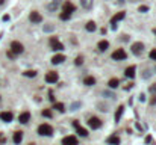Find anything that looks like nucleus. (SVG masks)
I'll use <instances>...</instances> for the list:
<instances>
[{"mask_svg":"<svg viewBox=\"0 0 156 145\" xmlns=\"http://www.w3.org/2000/svg\"><path fill=\"white\" fill-rule=\"evenodd\" d=\"M53 109H56L59 112H64V110H65V106H64L62 103H56V101H55V103H53Z\"/></svg>","mask_w":156,"mask_h":145,"instance_id":"obj_26","label":"nucleus"},{"mask_svg":"<svg viewBox=\"0 0 156 145\" xmlns=\"http://www.w3.org/2000/svg\"><path fill=\"white\" fill-rule=\"evenodd\" d=\"M12 139H14V144L18 145L21 141H23V132H15L14 136H12Z\"/></svg>","mask_w":156,"mask_h":145,"instance_id":"obj_19","label":"nucleus"},{"mask_svg":"<svg viewBox=\"0 0 156 145\" xmlns=\"http://www.w3.org/2000/svg\"><path fill=\"white\" fill-rule=\"evenodd\" d=\"M103 97H108V98H115V94L111 92V91H103Z\"/></svg>","mask_w":156,"mask_h":145,"instance_id":"obj_31","label":"nucleus"},{"mask_svg":"<svg viewBox=\"0 0 156 145\" xmlns=\"http://www.w3.org/2000/svg\"><path fill=\"white\" fill-rule=\"evenodd\" d=\"M29 20L32 21V23H41L42 21V17L40 12H36V11H32V12L29 14Z\"/></svg>","mask_w":156,"mask_h":145,"instance_id":"obj_9","label":"nucleus"},{"mask_svg":"<svg viewBox=\"0 0 156 145\" xmlns=\"http://www.w3.org/2000/svg\"><path fill=\"white\" fill-rule=\"evenodd\" d=\"M29 145H35V144H34V142H32V144H29Z\"/></svg>","mask_w":156,"mask_h":145,"instance_id":"obj_45","label":"nucleus"},{"mask_svg":"<svg viewBox=\"0 0 156 145\" xmlns=\"http://www.w3.org/2000/svg\"><path fill=\"white\" fill-rule=\"evenodd\" d=\"M106 142L111 144V145H118V144H120V138H118L117 135H112V136H109L106 139Z\"/></svg>","mask_w":156,"mask_h":145,"instance_id":"obj_17","label":"nucleus"},{"mask_svg":"<svg viewBox=\"0 0 156 145\" xmlns=\"http://www.w3.org/2000/svg\"><path fill=\"white\" fill-rule=\"evenodd\" d=\"M38 135H41V136H52L53 135V127L50 124H41L38 127Z\"/></svg>","mask_w":156,"mask_h":145,"instance_id":"obj_1","label":"nucleus"},{"mask_svg":"<svg viewBox=\"0 0 156 145\" xmlns=\"http://www.w3.org/2000/svg\"><path fill=\"white\" fill-rule=\"evenodd\" d=\"M80 5H82L83 9H91L93 8V0H80Z\"/></svg>","mask_w":156,"mask_h":145,"instance_id":"obj_23","label":"nucleus"},{"mask_svg":"<svg viewBox=\"0 0 156 145\" xmlns=\"http://www.w3.org/2000/svg\"><path fill=\"white\" fill-rule=\"evenodd\" d=\"M143 50H144V44H143V42H133V44H132V53H133V55H141V53H143Z\"/></svg>","mask_w":156,"mask_h":145,"instance_id":"obj_7","label":"nucleus"},{"mask_svg":"<svg viewBox=\"0 0 156 145\" xmlns=\"http://www.w3.org/2000/svg\"><path fill=\"white\" fill-rule=\"evenodd\" d=\"M12 55H21V53L24 51V47L21 42L18 41H14V42H11V50H9Z\"/></svg>","mask_w":156,"mask_h":145,"instance_id":"obj_2","label":"nucleus"},{"mask_svg":"<svg viewBox=\"0 0 156 145\" xmlns=\"http://www.w3.org/2000/svg\"><path fill=\"white\" fill-rule=\"evenodd\" d=\"M124 2H126V0H118V3H120V5H123Z\"/></svg>","mask_w":156,"mask_h":145,"instance_id":"obj_42","label":"nucleus"},{"mask_svg":"<svg viewBox=\"0 0 156 145\" xmlns=\"http://www.w3.org/2000/svg\"><path fill=\"white\" fill-rule=\"evenodd\" d=\"M108 85H109L111 89H115V88H118V85H120V80L114 77V79H111L109 82H108Z\"/></svg>","mask_w":156,"mask_h":145,"instance_id":"obj_22","label":"nucleus"},{"mask_svg":"<svg viewBox=\"0 0 156 145\" xmlns=\"http://www.w3.org/2000/svg\"><path fill=\"white\" fill-rule=\"evenodd\" d=\"M97 107H99V110H103V112H108V110H109V106H108V104H103V103H97Z\"/></svg>","mask_w":156,"mask_h":145,"instance_id":"obj_28","label":"nucleus"},{"mask_svg":"<svg viewBox=\"0 0 156 145\" xmlns=\"http://www.w3.org/2000/svg\"><path fill=\"white\" fill-rule=\"evenodd\" d=\"M5 3V0H0V5H3Z\"/></svg>","mask_w":156,"mask_h":145,"instance_id":"obj_43","label":"nucleus"},{"mask_svg":"<svg viewBox=\"0 0 156 145\" xmlns=\"http://www.w3.org/2000/svg\"><path fill=\"white\" fill-rule=\"evenodd\" d=\"M64 61H65V56L64 55H55L52 57V63L53 65H58V63H62Z\"/></svg>","mask_w":156,"mask_h":145,"instance_id":"obj_15","label":"nucleus"},{"mask_svg":"<svg viewBox=\"0 0 156 145\" xmlns=\"http://www.w3.org/2000/svg\"><path fill=\"white\" fill-rule=\"evenodd\" d=\"M123 112H124V106H118V107H117V112H115V115H114V118H115V121H117V122L121 120V115H123Z\"/></svg>","mask_w":156,"mask_h":145,"instance_id":"obj_18","label":"nucleus"},{"mask_svg":"<svg viewBox=\"0 0 156 145\" xmlns=\"http://www.w3.org/2000/svg\"><path fill=\"white\" fill-rule=\"evenodd\" d=\"M50 47H52V50H55V51H61V50H64V45L55 38V36H52V38H50Z\"/></svg>","mask_w":156,"mask_h":145,"instance_id":"obj_5","label":"nucleus"},{"mask_svg":"<svg viewBox=\"0 0 156 145\" xmlns=\"http://www.w3.org/2000/svg\"><path fill=\"white\" fill-rule=\"evenodd\" d=\"M150 76H152V71H150V69H146L144 74H143V79H149Z\"/></svg>","mask_w":156,"mask_h":145,"instance_id":"obj_34","label":"nucleus"},{"mask_svg":"<svg viewBox=\"0 0 156 145\" xmlns=\"http://www.w3.org/2000/svg\"><path fill=\"white\" fill-rule=\"evenodd\" d=\"M138 11H139V12H147V11H149V6H146V5H141Z\"/></svg>","mask_w":156,"mask_h":145,"instance_id":"obj_36","label":"nucleus"},{"mask_svg":"<svg viewBox=\"0 0 156 145\" xmlns=\"http://www.w3.org/2000/svg\"><path fill=\"white\" fill-rule=\"evenodd\" d=\"M138 98H139V101H146V95H144V94H139Z\"/></svg>","mask_w":156,"mask_h":145,"instance_id":"obj_40","label":"nucleus"},{"mask_svg":"<svg viewBox=\"0 0 156 145\" xmlns=\"http://www.w3.org/2000/svg\"><path fill=\"white\" fill-rule=\"evenodd\" d=\"M12 118H14L12 112H0V120L5 121V122H11Z\"/></svg>","mask_w":156,"mask_h":145,"instance_id":"obj_11","label":"nucleus"},{"mask_svg":"<svg viewBox=\"0 0 156 145\" xmlns=\"http://www.w3.org/2000/svg\"><path fill=\"white\" fill-rule=\"evenodd\" d=\"M150 59H153V61H156V50H152V51H150Z\"/></svg>","mask_w":156,"mask_h":145,"instance_id":"obj_38","label":"nucleus"},{"mask_svg":"<svg viewBox=\"0 0 156 145\" xmlns=\"http://www.w3.org/2000/svg\"><path fill=\"white\" fill-rule=\"evenodd\" d=\"M76 130H77V135L79 136H82V138H85V136H88V132H87V128H83V127H77L76 128Z\"/></svg>","mask_w":156,"mask_h":145,"instance_id":"obj_25","label":"nucleus"},{"mask_svg":"<svg viewBox=\"0 0 156 145\" xmlns=\"http://www.w3.org/2000/svg\"><path fill=\"white\" fill-rule=\"evenodd\" d=\"M83 85H87V86H93V85H95V79L93 76H88L83 79Z\"/></svg>","mask_w":156,"mask_h":145,"instance_id":"obj_20","label":"nucleus"},{"mask_svg":"<svg viewBox=\"0 0 156 145\" xmlns=\"http://www.w3.org/2000/svg\"><path fill=\"white\" fill-rule=\"evenodd\" d=\"M0 36H2V35H0Z\"/></svg>","mask_w":156,"mask_h":145,"instance_id":"obj_48","label":"nucleus"},{"mask_svg":"<svg viewBox=\"0 0 156 145\" xmlns=\"http://www.w3.org/2000/svg\"><path fill=\"white\" fill-rule=\"evenodd\" d=\"M26 77H35L36 76V71H34V69H28V71H24L23 73Z\"/></svg>","mask_w":156,"mask_h":145,"instance_id":"obj_27","label":"nucleus"},{"mask_svg":"<svg viewBox=\"0 0 156 145\" xmlns=\"http://www.w3.org/2000/svg\"><path fill=\"white\" fill-rule=\"evenodd\" d=\"M153 32H155V33H156V29H153Z\"/></svg>","mask_w":156,"mask_h":145,"instance_id":"obj_46","label":"nucleus"},{"mask_svg":"<svg viewBox=\"0 0 156 145\" xmlns=\"http://www.w3.org/2000/svg\"><path fill=\"white\" fill-rule=\"evenodd\" d=\"M70 17H71V14H67V12H61V14H59V18L64 20V21H65V20H70Z\"/></svg>","mask_w":156,"mask_h":145,"instance_id":"obj_29","label":"nucleus"},{"mask_svg":"<svg viewBox=\"0 0 156 145\" xmlns=\"http://www.w3.org/2000/svg\"><path fill=\"white\" fill-rule=\"evenodd\" d=\"M62 145H79L76 136H65L62 139Z\"/></svg>","mask_w":156,"mask_h":145,"instance_id":"obj_10","label":"nucleus"},{"mask_svg":"<svg viewBox=\"0 0 156 145\" xmlns=\"http://www.w3.org/2000/svg\"><path fill=\"white\" fill-rule=\"evenodd\" d=\"M124 17H126V12H118V14H115L114 17L111 18V24L114 26V24L117 23V21H121V20L124 18Z\"/></svg>","mask_w":156,"mask_h":145,"instance_id":"obj_14","label":"nucleus"},{"mask_svg":"<svg viewBox=\"0 0 156 145\" xmlns=\"http://www.w3.org/2000/svg\"><path fill=\"white\" fill-rule=\"evenodd\" d=\"M59 80V76H58V73H55V71H49L46 74V82L47 83H56Z\"/></svg>","mask_w":156,"mask_h":145,"instance_id":"obj_6","label":"nucleus"},{"mask_svg":"<svg viewBox=\"0 0 156 145\" xmlns=\"http://www.w3.org/2000/svg\"><path fill=\"white\" fill-rule=\"evenodd\" d=\"M88 126L93 128V130H97V128L102 127V120L97 116H91L89 120H88Z\"/></svg>","mask_w":156,"mask_h":145,"instance_id":"obj_3","label":"nucleus"},{"mask_svg":"<svg viewBox=\"0 0 156 145\" xmlns=\"http://www.w3.org/2000/svg\"><path fill=\"white\" fill-rule=\"evenodd\" d=\"M130 2H138V0H130Z\"/></svg>","mask_w":156,"mask_h":145,"instance_id":"obj_44","label":"nucleus"},{"mask_svg":"<svg viewBox=\"0 0 156 145\" xmlns=\"http://www.w3.org/2000/svg\"><path fill=\"white\" fill-rule=\"evenodd\" d=\"M149 103L152 104V106H153V104H156V95H153L152 98H150V101H149Z\"/></svg>","mask_w":156,"mask_h":145,"instance_id":"obj_39","label":"nucleus"},{"mask_svg":"<svg viewBox=\"0 0 156 145\" xmlns=\"http://www.w3.org/2000/svg\"><path fill=\"white\" fill-rule=\"evenodd\" d=\"M97 47H99V50H100V51H106V50H108V47H109V42L103 39V41H100L99 44H97Z\"/></svg>","mask_w":156,"mask_h":145,"instance_id":"obj_21","label":"nucleus"},{"mask_svg":"<svg viewBox=\"0 0 156 145\" xmlns=\"http://www.w3.org/2000/svg\"><path fill=\"white\" fill-rule=\"evenodd\" d=\"M76 11V6L71 3V2H65L62 5V12H67V14H73Z\"/></svg>","mask_w":156,"mask_h":145,"instance_id":"obj_8","label":"nucleus"},{"mask_svg":"<svg viewBox=\"0 0 156 145\" xmlns=\"http://www.w3.org/2000/svg\"><path fill=\"white\" fill-rule=\"evenodd\" d=\"M135 65H130V67H127L126 68V71H124V76L126 77H129V79H133L135 77Z\"/></svg>","mask_w":156,"mask_h":145,"instance_id":"obj_13","label":"nucleus"},{"mask_svg":"<svg viewBox=\"0 0 156 145\" xmlns=\"http://www.w3.org/2000/svg\"><path fill=\"white\" fill-rule=\"evenodd\" d=\"M41 115H42V116H46V118H52V115H53V114H52V110L44 109V110L41 112Z\"/></svg>","mask_w":156,"mask_h":145,"instance_id":"obj_30","label":"nucleus"},{"mask_svg":"<svg viewBox=\"0 0 156 145\" xmlns=\"http://www.w3.org/2000/svg\"><path fill=\"white\" fill-rule=\"evenodd\" d=\"M126 57H127V55L123 48H118V50H115L112 53V59H114V61H124Z\"/></svg>","mask_w":156,"mask_h":145,"instance_id":"obj_4","label":"nucleus"},{"mask_svg":"<svg viewBox=\"0 0 156 145\" xmlns=\"http://www.w3.org/2000/svg\"><path fill=\"white\" fill-rule=\"evenodd\" d=\"M85 29H87L88 32H94L95 29H97V26H95L94 21H88V23L85 24Z\"/></svg>","mask_w":156,"mask_h":145,"instance_id":"obj_24","label":"nucleus"},{"mask_svg":"<svg viewBox=\"0 0 156 145\" xmlns=\"http://www.w3.org/2000/svg\"><path fill=\"white\" fill-rule=\"evenodd\" d=\"M149 91H150V92H152L153 95H156V83L150 85V86H149Z\"/></svg>","mask_w":156,"mask_h":145,"instance_id":"obj_32","label":"nucleus"},{"mask_svg":"<svg viewBox=\"0 0 156 145\" xmlns=\"http://www.w3.org/2000/svg\"><path fill=\"white\" fill-rule=\"evenodd\" d=\"M29 120H30V114H29V112H23V114H20V116H18V121L21 122V124H28Z\"/></svg>","mask_w":156,"mask_h":145,"instance_id":"obj_12","label":"nucleus"},{"mask_svg":"<svg viewBox=\"0 0 156 145\" xmlns=\"http://www.w3.org/2000/svg\"><path fill=\"white\" fill-rule=\"evenodd\" d=\"M79 107H80V103L77 101V103H73V104H71V107H70V109H71V110H77Z\"/></svg>","mask_w":156,"mask_h":145,"instance_id":"obj_35","label":"nucleus"},{"mask_svg":"<svg viewBox=\"0 0 156 145\" xmlns=\"http://www.w3.org/2000/svg\"><path fill=\"white\" fill-rule=\"evenodd\" d=\"M74 63H76V65H82V63H83V57L82 56H77L76 61H74Z\"/></svg>","mask_w":156,"mask_h":145,"instance_id":"obj_33","label":"nucleus"},{"mask_svg":"<svg viewBox=\"0 0 156 145\" xmlns=\"http://www.w3.org/2000/svg\"><path fill=\"white\" fill-rule=\"evenodd\" d=\"M53 29H55V27H53L52 24H47V26H44V32H52Z\"/></svg>","mask_w":156,"mask_h":145,"instance_id":"obj_37","label":"nucleus"},{"mask_svg":"<svg viewBox=\"0 0 156 145\" xmlns=\"http://www.w3.org/2000/svg\"><path fill=\"white\" fill-rule=\"evenodd\" d=\"M59 5H61V0H52V3L47 6V9H49L50 12H55V11L59 8Z\"/></svg>","mask_w":156,"mask_h":145,"instance_id":"obj_16","label":"nucleus"},{"mask_svg":"<svg viewBox=\"0 0 156 145\" xmlns=\"http://www.w3.org/2000/svg\"><path fill=\"white\" fill-rule=\"evenodd\" d=\"M155 73H156V65H155Z\"/></svg>","mask_w":156,"mask_h":145,"instance_id":"obj_47","label":"nucleus"},{"mask_svg":"<svg viewBox=\"0 0 156 145\" xmlns=\"http://www.w3.org/2000/svg\"><path fill=\"white\" fill-rule=\"evenodd\" d=\"M9 20V15H3V21H8Z\"/></svg>","mask_w":156,"mask_h":145,"instance_id":"obj_41","label":"nucleus"}]
</instances>
